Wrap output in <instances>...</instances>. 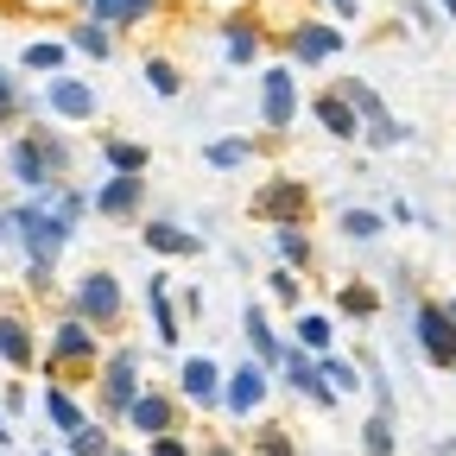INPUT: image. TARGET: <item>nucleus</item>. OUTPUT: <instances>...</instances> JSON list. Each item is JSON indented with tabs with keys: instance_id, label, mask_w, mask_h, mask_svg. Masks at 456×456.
Segmentation results:
<instances>
[{
	"instance_id": "473e14b6",
	"label": "nucleus",
	"mask_w": 456,
	"mask_h": 456,
	"mask_svg": "<svg viewBox=\"0 0 456 456\" xmlns=\"http://www.w3.org/2000/svg\"><path fill=\"white\" fill-rule=\"evenodd\" d=\"M298 342L305 349H330V317H298Z\"/></svg>"
},
{
	"instance_id": "2f4dec72",
	"label": "nucleus",
	"mask_w": 456,
	"mask_h": 456,
	"mask_svg": "<svg viewBox=\"0 0 456 456\" xmlns=\"http://www.w3.org/2000/svg\"><path fill=\"white\" fill-rule=\"evenodd\" d=\"M146 83H152L159 95H178V89H184V83H178V70H171L165 57H152V64H146Z\"/></svg>"
},
{
	"instance_id": "f704fd0d",
	"label": "nucleus",
	"mask_w": 456,
	"mask_h": 456,
	"mask_svg": "<svg viewBox=\"0 0 456 456\" xmlns=\"http://www.w3.org/2000/svg\"><path fill=\"white\" fill-rule=\"evenodd\" d=\"M342 311H349V317H374V292H362V285H349V292H342Z\"/></svg>"
},
{
	"instance_id": "b1692460",
	"label": "nucleus",
	"mask_w": 456,
	"mask_h": 456,
	"mask_svg": "<svg viewBox=\"0 0 456 456\" xmlns=\"http://www.w3.org/2000/svg\"><path fill=\"white\" fill-rule=\"evenodd\" d=\"M248 159H254L248 140H209V165H222V171H228V165H248Z\"/></svg>"
},
{
	"instance_id": "37998d69",
	"label": "nucleus",
	"mask_w": 456,
	"mask_h": 456,
	"mask_svg": "<svg viewBox=\"0 0 456 456\" xmlns=\"http://www.w3.org/2000/svg\"><path fill=\"white\" fill-rule=\"evenodd\" d=\"M0 444H7V419H0Z\"/></svg>"
},
{
	"instance_id": "a19ab883",
	"label": "nucleus",
	"mask_w": 456,
	"mask_h": 456,
	"mask_svg": "<svg viewBox=\"0 0 456 456\" xmlns=\"http://www.w3.org/2000/svg\"><path fill=\"white\" fill-rule=\"evenodd\" d=\"M437 7H444V13H450V20H456V0H437Z\"/></svg>"
},
{
	"instance_id": "c03bdc74",
	"label": "nucleus",
	"mask_w": 456,
	"mask_h": 456,
	"mask_svg": "<svg viewBox=\"0 0 456 456\" xmlns=\"http://www.w3.org/2000/svg\"><path fill=\"white\" fill-rule=\"evenodd\" d=\"M114 456H127V450H114Z\"/></svg>"
},
{
	"instance_id": "393cba45",
	"label": "nucleus",
	"mask_w": 456,
	"mask_h": 456,
	"mask_svg": "<svg viewBox=\"0 0 456 456\" xmlns=\"http://www.w3.org/2000/svg\"><path fill=\"white\" fill-rule=\"evenodd\" d=\"M342 235L374 241V235H387V222H380V216H368V209H349V216H342Z\"/></svg>"
},
{
	"instance_id": "72a5a7b5",
	"label": "nucleus",
	"mask_w": 456,
	"mask_h": 456,
	"mask_svg": "<svg viewBox=\"0 0 456 456\" xmlns=\"http://www.w3.org/2000/svg\"><path fill=\"white\" fill-rule=\"evenodd\" d=\"M323 380L336 387V399H342V393H355V368H349V362H323Z\"/></svg>"
},
{
	"instance_id": "5701e85b",
	"label": "nucleus",
	"mask_w": 456,
	"mask_h": 456,
	"mask_svg": "<svg viewBox=\"0 0 456 456\" xmlns=\"http://www.w3.org/2000/svg\"><path fill=\"white\" fill-rule=\"evenodd\" d=\"M254 51H260V32L248 20H235L228 26V57H235V64H254Z\"/></svg>"
},
{
	"instance_id": "aec40b11",
	"label": "nucleus",
	"mask_w": 456,
	"mask_h": 456,
	"mask_svg": "<svg viewBox=\"0 0 456 456\" xmlns=\"http://www.w3.org/2000/svg\"><path fill=\"white\" fill-rule=\"evenodd\" d=\"M298 203H305V191H298V184H285V178L260 191V216H298Z\"/></svg>"
},
{
	"instance_id": "1a4fd4ad",
	"label": "nucleus",
	"mask_w": 456,
	"mask_h": 456,
	"mask_svg": "<svg viewBox=\"0 0 456 456\" xmlns=\"http://www.w3.org/2000/svg\"><path fill=\"white\" fill-rule=\"evenodd\" d=\"M95 209L102 216H134L140 209V171H114V178L95 191Z\"/></svg>"
},
{
	"instance_id": "39448f33",
	"label": "nucleus",
	"mask_w": 456,
	"mask_h": 456,
	"mask_svg": "<svg viewBox=\"0 0 456 456\" xmlns=\"http://www.w3.org/2000/svg\"><path fill=\"white\" fill-rule=\"evenodd\" d=\"M114 311H121V285H114L108 273H89V279H77V317H89V323H108Z\"/></svg>"
},
{
	"instance_id": "c9c22d12",
	"label": "nucleus",
	"mask_w": 456,
	"mask_h": 456,
	"mask_svg": "<svg viewBox=\"0 0 456 456\" xmlns=\"http://www.w3.org/2000/svg\"><path fill=\"white\" fill-rule=\"evenodd\" d=\"M273 298H285V305H298V279H292V273H285V266L273 273Z\"/></svg>"
},
{
	"instance_id": "6ab92c4d",
	"label": "nucleus",
	"mask_w": 456,
	"mask_h": 456,
	"mask_svg": "<svg viewBox=\"0 0 456 456\" xmlns=\"http://www.w3.org/2000/svg\"><path fill=\"white\" fill-rule=\"evenodd\" d=\"M146 298H152V323H159V342H178V317H171V285H165V279H146Z\"/></svg>"
},
{
	"instance_id": "a878e982",
	"label": "nucleus",
	"mask_w": 456,
	"mask_h": 456,
	"mask_svg": "<svg viewBox=\"0 0 456 456\" xmlns=\"http://www.w3.org/2000/svg\"><path fill=\"white\" fill-rule=\"evenodd\" d=\"M273 241H279V254L292 260V266L311 254V241H305V228H298V222H279V235H273Z\"/></svg>"
},
{
	"instance_id": "58836bf2",
	"label": "nucleus",
	"mask_w": 456,
	"mask_h": 456,
	"mask_svg": "<svg viewBox=\"0 0 456 456\" xmlns=\"http://www.w3.org/2000/svg\"><path fill=\"white\" fill-rule=\"evenodd\" d=\"M146 13H152V0H127V7H121V20H127V26H134V20H146Z\"/></svg>"
},
{
	"instance_id": "f3484780",
	"label": "nucleus",
	"mask_w": 456,
	"mask_h": 456,
	"mask_svg": "<svg viewBox=\"0 0 456 456\" xmlns=\"http://www.w3.org/2000/svg\"><path fill=\"white\" fill-rule=\"evenodd\" d=\"M0 355H7L13 368H32V330L13 323V317H0Z\"/></svg>"
},
{
	"instance_id": "412c9836",
	"label": "nucleus",
	"mask_w": 456,
	"mask_h": 456,
	"mask_svg": "<svg viewBox=\"0 0 456 456\" xmlns=\"http://www.w3.org/2000/svg\"><path fill=\"white\" fill-rule=\"evenodd\" d=\"M342 95L355 102V114H368V127H380V121H387V108H380V95H374V89H368L362 77H349V83H342Z\"/></svg>"
},
{
	"instance_id": "c756f323",
	"label": "nucleus",
	"mask_w": 456,
	"mask_h": 456,
	"mask_svg": "<svg viewBox=\"0 0 456 456\" xmlns=\"http://www.w3.org/2000/svg\"><path fill=\"white\" fill-rule=\"evenodd\" d=\"M57 64H64V45H51V38L26 45V70H57Z\"/></svg>"
},
{
	"instance_id": "f257e3e1",
	"label": "nucleus",
	"mask_w": 456,
	"mask_h": 456,
	"mask_svg": "<svg viewBox=\"0 0 456 456\" xmlns=\"http://www.w3.org/2000/svg\"><path fill=\"white\" fill-rule=\"evenodd\" d=\"M83 209H89V203H83V191H70V184H64V191H51V184L32 191V203L20 209V241H26V254H32V273H45V266L57 260V248L70 241V228L83 222Z\"/></svg>"
},
{
	"instance_id": "7ed1b4c3",
	"label": "nucleus",
	"mask_w": 456,
	"mask_h": 456,
	"mask_svg": "<svg viewBox=\"0 0 456 456\" xmlns=\"http://www.w3.org/2000/svg\"><path fill=\"white\" fill-rule=\"evenodd\" d=\"M134 399H140V362H134V349H121V355L108 362V380H102V406H108V412H127Z\"/></svg>"
},
{
	"instance_id": "4be33fe9",
	"label": "nucleus",
	"mask_w": 456,
	"mask_h": 456,
	"mask_svg": "<svg viewBox=\"0 0 456 456\" xmlns=\"http://www.w3.org/2000/svg\"><path fill=\"white\" fill-rule=\"evenodd\" d=\"M248 342H254V349H260L266 362H285V342L266 330V311H248Z\"/></svg>"
},
{
	"instance_id": "ea45409f",
	"label": "nucleus",
	"mask_w": 456,
	"mask_h": 456,
	"mask_svg": "<svg viewBox=\"0 0 456 456\" xmlns=\"http://www.w3.org/2000/svg\"><path fill=\"white\" fill-rule=\"evenodd\" d=\"M323 7H330L336 20H355V0H323Z\"/></svg>"
},
{
	"instance_id": "423d86ee",
	"label": "nucleus",
	"mask_w": 456,
	"mask_h": 456,
	"mask_svg": "<svg viewBox=\"0 0 456 456\" xmlns=\"http://www.w3.org/2000/svg\"><path fill=\"white\" fill-rule=\"evenodd\" d=\"M260 108H266V127H292V114H298V83L292 70H266V89H260Z\"/></svg>"
},
{
	"instance_id": "79ce46f5",
	"label": "nucleus",
	"mask_w": 456,
	"mask_h": 456,
	"mask_svg": "<svg viewBox=\"0 0 456 456\" xmlns=\"http://www.w3.org/2000/svg\"><path fill=\"white\" fill-rule=\"evenodd\" d=\"M209 456H235V450H222V444H216V450H209Z\"/></svg>"
},
{
	"instance_id": "a211bd4d",
	"label": "nucleus",
	"mask_w": 456,
	"mask_h": 456,
	"mask_svg": "<svg viewBox=\"0 0 456 456\" xmlns=\"http://www.w3.org/2000/svg\"><path fill=\"white\" fill-rule=\"evenodd\" d=\"M279 368H285V380H292V387H305V393H317V399H336V387L323 380V368H311L305 355H285Z\"/></svg>"
},
{
	"instance_id": "a18cd8bd",
	"label": "nucleus",
	"mask_w": 456,
	"mask_h": 456,
	"mask_svg": "<svg viewBox=\"0 0 456 456\" xmlns=\"http://www.w3.org/2000/svg\"><path fill=\"white\" fill-rule=\"evenodd\" d=\"M450 317H456V305H450Z\"/></svg>"
},
{
	"instance_id": "ddd939ff",
	"label": "nucleus",
	"mask_w": 456,
	"mask_h": 456,
	"mask_svg": "<svg viewBox=\"0 0 456 456\" xmlns=\"http://www.w3.org/2000/svg\"><path fill=\"white\" fill-rule=\"evenodd\" d=\"M317 121L336 134V140H349L355 134V102L342 95V89H330V95H317Z\"/></svg>"
},
{
	"instance_id": "dca6fc26",
	"label": "nucleus",
	"mask_w": 456,
	"mask_h": 456,
	"mask_svg": "<svg viewBox=\"0 0 456 456\" xmlns=\"http://www.w3.org/2000/svg\"><path fill=\"white\" fill-rule=\"evenodd\" d=\"M45 412H51V425L64 431V437H77V431H83V406H77L64 387H51V393H45Z\"/></svg>"
},
{
	"instance_id": "e433bc0d",
	"label": "nucleus",
	"mask_w": 456,
	"mask_h": 456,
	"mask_svg": "<svg viewBox=\"0 0 456 456\" xmlns=\"http://www.w3.org/2000/svg\"><path fill=\"white\" fill-rule=\"evenodd\" d=\"M89 7H95V20L108 26V20H121V7H127V0H89Z\"/></svg>"
},
{
	"instance_id": "0eeeda50",
	"label": "nucleus",
	"mask_w": 456,
	"mask_h": 456,
	"mask_svg": "<svg viewBox=\"0 0 456 456\" xmlns=\"http://www.w3.org/2000/svg\"><path fill=\"white\" fill-rule=\"evenodd\" d=\"M45 102L64 114V121H89V114H95V89L77 83V77H51L45 83Z\"/></svg>"
},
{
	"instance_id": "4468645a",
	"label": "nucleus",
	"mask_w": 456,
	"mask_h": 456,
	"mask_svg": "<svg viewBox=\"0 0 456 456\" xmlns=\"http://www.w3.org/2000/svg\"><path fill=\"white\" fill-rule=\"evenodd\" d=\"M146 248H152V254H197L203 241H197V235H184L178 222H146Z\"/></svg>"
},
{
	"instance_id": "cd10ccee",
	"label": "nucleus",
	"mask_w": 456,
	"mask_h": 456,
	"mask_svg": "<svg viewBox=\"0 0 456 456\" xmlns=\"http://www.w3.org/2000/svg\"><path fill=\"white\" fill-rule=\"evenodd\" d=\"M362 444H368V456H387V450H393V419H387V412H374V419H368V431H362Z\"/></svg>"
},
{
	"instance_id": "9d476101",
	"label": "nucleus",
	"mask_w": 456,
	"mask_h": 456,
	"mask_svg": "<svg viewBox=\"0 0 456 456\" xmlns=\"http://www.w3.org/2000/svg\"><path fill=\"white\" fill-rule=\"evenodd\" d=\"M13 171H20V184L45 191V184H51V146H45V140H20V146H13Z\"/></svg>"
},
{
	"instance_id": "6e6552de",
	"label": "nucleus",
	"mask_w": 456,
	"mask_h": 456,
	"mask_svg": "<svg viewBox=\"0 0 456 456\" xmlns=\"http://www.w3.org/2000/svg\"><path fill=\"white\" fill-rule=\"evenodd\" d=\"M89 330H95L89 317L57 323V330H51V362H89V355H95V336H89Z\"/></svg>"
},
{
	"instance_id": "c85d7f7f",
	"label": "nucleus",
	"mask_w": 456,
	"mask_h": 456,
	"mask_svg": "<svg viewBox=\"0 0 456 456\" xmlns=\"http://www.w3.org/2000/svg\"><path fill=\"white\" fill-rule=\"evenodd\" d=\"M70 456H114V450H108V431H102V425H83V431L70 437Z\"/></svg>"
},
{
	"instance_id": "2eb2a0df",
	"label": "nucleus",
	"mask_w": 456,
	"mask_h": 456,
	"mask_svg": "<svg viewBox=\"0 0 456 456\" xmlns=\"http://www.w3.org/2000/svg\"><path fill=\"white\" fill-rule=\"evenodd\" d=\"M178 387H184V399H216V387H222V374H216V362H203V355H191V362H184V374H178Z\"/></svg>"
},
{
	"instance_id": "9b49d317",
	"label": "nucleus",
	"mask_w": 456,
	"mask_h": 456,
	"mask_svg": "<svg viewBox=\"0 0 456 456\" xmlns=\"http://www.w3.org/2000/svg\"><path fill=\"white\" fill-rule=\"evenodd\" d=\"M222 399H228V412H235V419H248L260 399H266V374H260V368H235V380H228Z\"/></svg>"
},
{
	"instance_id": "f8f14e48",
	"label": "nucleus",
	"mask_w": 456,
	"mask_h": 456,
	"mask_svg": "<svg viewBox=\"0 0 456 456\" xmlns=\"http://www.w3.org/2000/svg\"><path fill=\"white\" fill-rule=\"evenodd\" d=\"M127 419H134V431L165 437V431H171V399H165V393H140L134 406H127Z\"/></svg>"
},
{
	"instance_id": "7c9ffc66",
	"label": "nucleus",
	"mask_w": 456,
	"mask_h": 456,
	"mask_svg": "<svg viewBox=\"0 0 456 456\" xmlns=\"http://www.w3.org/2000/svg\"><path fill=\"white\" fill-rule=\"evenodd\" d=\"M108 165H114V171H146V152L127 146V140H108Z\"/></svg>"
},
{
	"instance_id": "4c0bfd02",
	"label": "nucleus",
	"mask_w": 456,
	"mask_h": 456,
	"mask_svg": "<svg viewBox=\"0 0 456 456\" xmlns=\"http://www.w3.org/2000/svg\"><path fill=\"white\" fill-rule=\"evenodd\" d=\"M152 456H191V450H184L178 437H152Z\"/></svg>"
},
{
	"instance_id": "bb28decb",
	"label": "nucleus",
	"mask_w": 456,
	"mask_h": 456,
	"mask_svg": "<svg viewBox=\"0 0 456 456\" xmlns=\"http://www.w3.org/2000/svg\"><path fill=\"white\" fill-rule=\"evenodd\" d=\"M70 45H77V51H89V57H108V26H102V20H89V26H77V32H70Z\"/></svg>"
},
{
	"instance_id": "20e7f679",
	"label": "nucleus",
	"mask_w": 456,
	"mask_h": 456,
	"mask_svg": "<svg viewBox=\"0 0 456 456\" xmlns=\"http://www.w3.org/2000/svg\"><path fill=\"white\" fill-rule=\"evenodd\" d=\"M285 45H292L298 64H323V57H336V51H342V32H336V26H323V20H305V26L285 32Z\"/></svg>"
},
{
	"instance_id": "f03ea898",
	"label": "nucleus",
	"mask_w": 456,
	"mask_h": 456,
	"mask_svg": "<svg viewBox=\"0 0 456 456\" xmlns=\"http://www.w3.org/2000/svg\"><path fill=\"white\" fill-rule=\"evenodd\" d=\"M419 349H425L437 368H456V317H450V311H437V305L419 311Z\"/></svg>"
}]
</instances>
